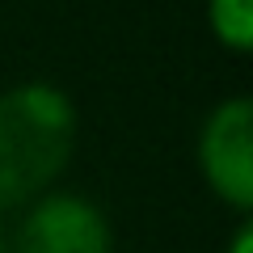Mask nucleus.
<instances>
[{
  "mask_svg": "<svg viewBox=\"0 0 253 253\" xmlns=\"http://www.w3.org/2000/svg\"><path fill=\"white\" fill-rule=\"evenodd\" d=\"M17 253H110V224L89 199L51 194L21 219Z\"/></svg>",
  "mask_w": 253,
  "mask_h": 253,
  "instance_id": "nucleus-3",
  "label": "nucleus"
},
{
  "mask_svg": "<svg viewBox=\"0 0 253 253\" xmlns=\"http://www.w3.org/2000/svg\"><path fill=\"white\" fill-rule=\"evenodd\" d=\"M228 253H253V224L245 219L241 228H236V236H232V249Z\"/></svg>",
  "mask_w": 253,
  "mask_h": 253,
  "instance_id": "nucleus-5",
  "label": "nucleus"
},
{
  "mask_svg": "<svg viewBox=\"0 0 253 253\" xmlns=\"http://www.w3.org/2000/svg\"><path fill=\"white\" fill-rule=\"evenodd\" d=\"M211 30L224 46H232L236 55H245L253 46V0H211Z\"/></svg>",
  "mask_w": 253,
  "mask_h": 253,
  "instance_id": "nucleus-4",
  "label": "nucleus"
},
{
  "mask_svg": "<svg viewBox=\"0 0 253 253\" xmlns=\"http://www.w3.org/2000/svg\"><path fill=\"white\" fill-rule=\"evenodd\" d=\"M76 144V110L51 84L0 97V211L21 207L63 173Z\"/></svg>",
  "mask_w": 253,
  "mask_h": 253,
  "instance_id": "nucleus-1",
  "label": "nucleus"
},
{
  "mask_svg": "<svg viewBox=\"0 0 253 253\" xmlns=\"http://www.w3.org/2000/svg\"><path fill=\"white\" fill-rule=\"evenodd\" d=\"M199 161L211 190L232 207H253V101L232 97L211 110L199 139Z\"/></svg>",
  "mask_w": 253,
  "mask_h": 253,
  "instance_id": "nucleus-2",
  "label": "nucleus"
},
{
  "mask_svg": "<svg viewBox=\"0 0 253 253\" xmlns=\"http://www.w3.org/2000/svg\"><path fill=\"white\" fill-rule=\"evenodd\" d=\"M0 253H9V245H4V236H0Z\"/></svg>",
  "mask_w": 253,
  "mask_h": 253,
  "instance_id": "nucleus-6",
  "label": "nucleus"
}]
</instances>
